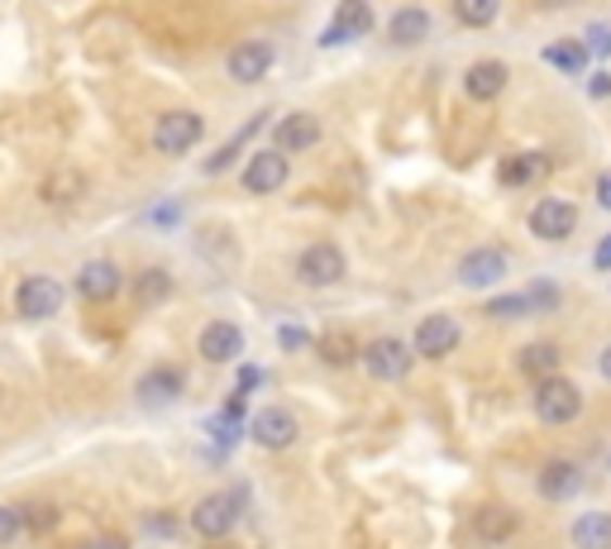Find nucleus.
Returning <instances> with one entry per match:
<instances>
[{
	"label": "nucleus",
	"instance_id": "nucleus-1",
	"mask_svg": "<svg viewBox=\"0 0 611 549\" xmlns=\"http://www.w3.org/2000/svg\"><path fill=\"white\" fill-rule=\"evenodd\" d=\"M535 416H540L545 425H573L583 416V392H578V382H569L564 373H555V378H545V382H535Z\"/></svg>",
	"mask_w": 611,
	"mask_h": 549
},
{
	"label": "nucleus",
	"instance_id": "nucleus-2",
	"mask_svg": "<svg viewBox=\"0 0 611 549\" xmlns=\"http://www.w3.org/2000/svg\"><path fill=\"white\" fill-rule=\"evenodd\" d=\"M244 521V493H211L191 507V531L201 540H225Z\"/></svg>",
	"mask_w": 611,
	"mask_h": 549
},
{
	"label": "nucleus",
	"instance_id": "nucleus-3",
	"mask_svg": "<svg viewBox=\"0 0 611 549\" xmlns=\"http://www.w3.org/2000/svg\"><path fill=\"white\" fill-rule=\"evenodd\" d=\"M358 358H364V373L378 378V382H402L416 368L411 344H402L397 334H378L373 344H364V349H358Z\"/></svg>",
	"mask_w": 611,
	"mask_h": 549
},
{
	"label": "nucleus",
	"instance_id": "nucleus-4",
	"mask_svg": "<svg viewBox=\"0 0 611 549\" xmlns=\"http://www.w3.org/2000/svg\"><path fill=\"white\" fill-rule=\"evenodd\" d=\"M201 139H206V125L191 111H167V115H158V125H153V149L167 153V158H182Z\"/></svg>",
	"mask_w": 611,
	"mask_h": 549
},
{
	"label": "nucleus",
	"instance_id": "nucleus-5",
	"mask_svg": "<svg viewBox=\"0 0 611 549\" xmlns=\"http://www.w3.org/2000/svg\"><path fill=\"white\" fill-rule=\"evenodd\" d=\"M63 310V282L58 278H43V272H34V278H24L15 286V316L20 320H48Z\"/></svg>",
	"mask_w": 611,
	"mask_h": 549
},
{
	"label": "nucleus",
	"instance_id": "nucleus-6",
	"mask_svg": "<svg viewBox=\"0 0 611 549\" xmlns=\"http://www.w3.org/2000/svg\"><path fill=\"white\" fill-rule=\"evenodd\" d=\"M249 435H254V445L263 449H292L296 435H302V425H296V416L287 411V406H263V411L249 421Z\"/></svg>",
	"mask_w": 611,
	"mask_h": 549
},
{
	"label": "nucleus",
	"instance_id": "nucleus-7",
	"mask_svg": "<svg viewBox=\"0 0 611 549\" xmlns=\"http://www.w3.org/2000/svg\"><path fill=\"white\" fill-rule=\"evenodd\" d=\"M459 340H463V330H459V320H454V316H425L421 325H416L411 354H421V358H430V363H440V358H449L454 349H459Z\"/></svg>",
	"mask_w": 611,
	"mask_h": 549
},
{
	"label": "nucleus",
	"instance_id": "nucleus-8",
	"mask_svg": "<svg viewBox=\"0 0 611 549\" xmlns=\"http://www.w3.org/2000/svg\"><path fill=\"white\" fill-rule=\"evenodd\" d=\"M287 177H292V163H287V153L278 149H263L254 153V158L244 163V191H254V196H272V191H282L287 187Z\"/></svg>",
	"mask_w": 611,
	"mask_h": 549
},
{
	"label": "nucleus",
	"instance_id": "nucleus-9",
	"mask_svg": "<svg viewBox=\"0 0 611 549\" xmlns=\"http://www.w3.org/2000/svg\"><path fill=\"white\" fill-rule=\"evenodd\" d=\"M578 230V206L564 196H545L540 206L531 210V234L545 239V244H559V239H569Z\"/></svg>",
	"mask_w": 611,
	"mask_h": 549
},
{
	"label": "nucleus",
	"instance_id": "nucleus-10",
	"mask_svg": "<svg viewBox=\"0 0 611 549\" xmlns=\"http://www.w3.org/2000/svg\"><path fill=\"white\" fill-rule=\"evenodd\" d=\"M196 349L206 363H230V358L244 354V330H239L234 320H211V325L201 330Z\"/></svg>",
	"mask_w": 611,
	"mask_h": 549
},
{
	"label": "nucleus",
	"instance_id": "nucleus-11",
	"mask_svg": "<svg viewBox=\"0 0 611 549\" xmlns=\"http://www.w3.org/2000/svg\"><path fill=\"white\" fill-rule=\"evenodd\" d=\"M296 272H302L306 286H334L344 278V254L334 244H310L302 263H296Z\"/></svg>",
	"mask_w": 611,
	"mask_h": 549
},
{
	"label": "nucleus",
	"instance_id": "nucleus-12",
	"mask_svg": "<svg viewBox=\"0 0 611 549\" xmlns=\"http://www.w3.org/2000/svg\"><path fill=\"white\" fill-rule=\"evenodd\" d=\"M182 387H187L182 368H149V373L135 382V397L158 411V406H173L177 397H182Z\"/></svg>",
	"mask_w": 611,
	"mask_h": 549
},
{
	"label": "nucleus",
	"instance_id": "nucleus-13",
	"mask_svg": "<svg viewBox=\"0 0 611 549\" xmlns=\"http://www.w3.org/2000/svg\"><path fill=\"white\" fill-rule=\"evenodd\" d=\"M501 278H507V254H501V248H473V254L459 263V282L478 286V292L497 286Z\"/></svg>",
	"mask_w": 611,
	"mask_h": 549
},
{
	"label": "nucleus",
	"instance_id": "nucleus-14",
	"mask_svg": "<svg viewBox=\"0 0 611 549\" xmlns=\"http://www.w3.org/2000/svg\"><path fill=\"white\" fill-rule=\"evenodd\" d=\"M77 292L87 302H115L119 296V268L111 258H91L77 268Z\"/></svg>",
	"mask_w": 611,
	"mask_h": 549
},
{
	"label": "nucleus",
	"instance_id": "nucleus-15",
	"mask_svg": "<svg viewBox=\"0 0 611 549\" xmlns=\"http://www.w3.org/2000/svg\"><path fill=\"white\" fill-rule=\"evenodd\" d=\"M540 497L545 501H569V497H578L583 493V469L578 463H569V459H549L545 469H540Z\"/></svg>",
	"mask_w": 611,
	"mask_h": 549
},
{
	"label": "nucleus",
	"instance_id": "nucleus-16",
	"mask_svg": "<svg viewBox=\"0 0 611 549\" xmlns=\"http://www.w3.org/2000/svg\"><path fill=\"white\" fill-rule=\"evenodd\" d=\"M272 139H278V153H306V149H316V143H320V119L306 115V111H296V115L278 119Z\"/></svg>",
	"mask_w": 611,
	"mask_h": 549
},
{
	"label": "nucleus",
	"instance_id": "nucleus-17",
	"mask_svg": "<svg viewBox=\"0 0 611 549\" xmlns=\"http://www.w3.org/2000/svg\"><path fill=\"white\" fill-rule=\"evenodd\" d=\"M268 72H272V48L263 43V39H249V43H239L234 53H230V77L244 81V87L263 81Z\"/></svg>",
	"mask_w": 611,
	"mask_h": 549
},
{
	"label": "nucleus",
	"instance_id": "nucleus-18",
	"mask_svg": "<svg viewBox=\"0 0 611 549\" xmlns=\"http://www.w3.org/2000/svg\"><path fill=\"white\" fill-rule=\"evenodd\" d=\"M507 63L501 58H483V63L469 67V77H463V91L473 95V101H497L501 91H507Z\"/></svg>",
	"mask_w": 611,
	"mask_h": 549
},
{
	"label": "nucleus",
	"instance_id": "nucleus-19",
	"mask_svg": "<svg viewBox=\"0 0 611 549\" xmlns=\"http://www.w3.org/2000/svg\"><path fill=\"white\" fill-rule=\"evenodd\" d=\"M559 363H564V354H559V344H555V340H535V344H525V349L517 354V373H521V378H531V382L555 378V373H559Z\"/></svg>",
	"mask_w": 611,
	"mask_h": 549
},
{
	"label": "nucleus",
	"instance_id": "nucleus-20",
	"mask_svg": "<svg viewBox=\"0 0 611 549\" xmlns=\"http://www.w3.org/2000/svg\"><path fill=\"white\" fill-rule=\"evenodd\" d=\"M368 29H373V5H368V0H340L334 29L320 43H344V39H358V34H368Z\"/></svg>",
	"mask_w": 611,
	"mask_h": 549
},
{
	"label": "nucleus",
	"instance_id": "nucleus-21",
	"mask_svg": "<svg viewBox=\"0 0 611 549\" xmlns=\"http://www.w3.org/2000/svg\"><path fill=\"white\" fill-rule=\"evenodd\" d=\"M473 531H478V540L483 545H507V540H517L521 516L517 511H507V507H483L473 516Z\"/></svg>",
	"mask_w": 611,
	"mask_h": 549
},
{
	"label": "nucleus",
	"instance_id": "nucleus-22",
	"mask_svg": "<svg viewBox=\"0 0 611 549\" xmlns=\"http://www.w3.org/2000/svg\"><path fill=\"white\" fill-rule=\"evenodd\" d=\"M569 535L573 549H611V511H583Z\"/></svg>",
	"mask_w": 611,
	"mask_h": 549
},
{
	"label": "nucleus",
	"instance_id": "nucleus-23",
	"mask_svg": "<svg viewBox=\"0 0 611 549\" xmlns=\"http://www.w3.org/2000/svg\"><path fill=\"white\" fill-rule=\"evenodd\" d=\"M387 34H392V43H402V48L425 43V39H430V15H425L421 5H406V10H397V15H392Z\"/></svg>",
	"mask_w": 611,
	"mask_h": 549
},
{
	"label": "nucleus",
	"instance_id": "nucleus-24",
	"mask_svg": "<svg viewBox=\"0 0 611 549\" xmlns=\"http://www.w3.org/2000/svg\"><path fill=\"white\" fill-rule=\"evenodd\" d=\"M545 173H549L545 153H517V158L501 163V182L507 187H531V182H540Z\"/></svg>",
	"mask_w": 611,
	"mask_h": 549
},
{
	"label": "nucleus",
	"instance_id": "nucleus-25",
	"mask_svg": "<svg viewBox=\"0 0 611 549\" xmlns=\"http://www.w3.org/2000/svg\"><path fill=\"white\" fill-rule=\"evenodd\" d=\"M316 349H320V358H326L330 368H349L354 358H358V340L349 330H326L316 340Z\"/></svg>",
	"mask_w": 611,
	"mask_h": 549
},
{
	"label": "nucleus",
	"instance_id": "nucleus-26",
	"mask_svg": "<svg viewBox=\"0 0 611 549\" xmlns=\"http://www.w3.org/2000/svg\"><path fill=\"white\" fill-rule=\"evenodd\" d=\"M135 296H139V306H163L167 296H173V272L143 268L139 278H135Z\"/></svg>",
	"mask_w": 611,
	"mask_h": 549
},
{
	"label": "nucleus",
	"instance_id": "nucleus-27",
	"mask_svg": "<svg viewBox=\"0 0 611 549\" xmlns=\"http://www.w3.org/2000/svg\"><path fill=\"white\" fill-rule=\"evenodd\" d=\"M545 63H555L559 72H569V77H573V72H583V67L593 63V58H588V48H583V43L559 39V43H549V48H545Z\"/></svg>",
	"mask_w": 611,
	"mask_h": 549
},
{
	"label": "nucleus",
	"instance_id": "nucleus-28",
	"mask_svg": "<svg viewBox=\"0 0 611 549\" xmlns=\"http://www.w3.org/2000/svg\"><path fill=\"white\" fill-rule=\"evenodd\" d=\"M501 0H454V20L469 24V29H487L497 20Z\"/></svg>",
	"mask_w": 611,
	"mask_h": 549
},
{
	"label": "nucleus",
	"instance_id": "nucleus-29",
	"mask_svg": "<svg viewBox=\"0 0 611 549\" xmlns=\"http://www.w3.org/2000/svg\"><path fill=\"white\" fill-rule=\"evenodd\" d=\"M258 129H263V115H258V119H249V125H244V129H239V135H234L230 143H225V149H220V153H215V158L206 163V173H220V167H230V158H234V153H239V149H244V139H254V135H258Z\"/></svg>",
	"mask_w": 611,
	"mask_h": 549
},
{
	"label": "nucleus",
	"instance_id": "nucleus-30",
	"mask_svg": "<svg viewBox=\"0 0 611 549\" xmlns=\"http://www.w3.org/2000/svg\"><path fill=\"white\" fill-rule=\"evenodd\" d=\"M483 310L493 320H501V316H531V302H525V292H511V296H493Z\"/></svg>",
	"mask_w": 611,
	"mask_h": 549
},
{
	"label": "nucleus",
	"instance_id": "nucleus-31",
	"mask_svg": "<svg viewBox=\"0 0 611 549\" xmlns=\"http://www.w3.org/2000/svg\"><path fill=\"white\" fill-rule=\"evenodd\" d=\"M525 302H531V310H555L559 306V282H531L525 286Z\"/></svg>",
	"mask_w": 611,
	"mask_h": 549
},
{
	"label": "nucleus",
	"instance_id": "nucleus-32",
	"mask_svg": "<svg viewBox=\"0 0 611 549\" xmlns=\"http://www.w3.org/2000/svg\"><path fill=\"white\" fill-rule=\"evenodd\" d=\"M24 531V511L20 507H0V549H5L10 540H20Z\"/></svg>",
	"mask_w": 611,
	"mask_h": 549
},
{
	"label": "nucleus",
	"instance_id": "nucleus-33",
	"mask_svg": "<svg viewBox=\"0 0 611 549\" xmlns=\"http://www.w3.org/2000/svg\"><path fill=\"white\" fill-rule=\"evenodd\" d=\"M583 48H588V58H607L611 53V24H593Z\"/></svg>",
	"mask_w": 611,
	"mask_h": 549
},
{
	"label": "nucleus",
	"instance_id": "nucleus-34",
	"mask_svg": "<svg viewBox=\"0 0 611 549\" xmlns=\"http://www.w3.org/2000/svg\"><path fill=\"white\" fill-rule=\"evenodd\" d=\"M278 344L287 354H296V349H306V330L302 325H282V334H278Z\"/></svg>",
	"mask_w": 611,
	"mask_h": 549
},
{
	"label": "nucleus",
	"instance_id": "nucleus-35",
	"mask_svg": "<svg viewBox=\"0 0 611 549\" xmlns=\"http://www.w3.org/2000/svg\"><path fill=\"white\" fill-rule=\"evenodd\" d=\"M597 268H611V234L597 244Z\"/></svg>",
	"mask_w": 611,
	"mask_h": 549
},
{
	"label": "nucleus",
	"instance_id": "nucleus-36",
	"mask_svg": "<svg viewBox=\"0 0 611 549\" xmlns=\"http://www.w3.org/2000/svg\"><path fill=\"white\" fill-rule=\"evenodd\" d=\"M597 373H602V378L611 382V344H607V349H602V354H597Z\"/></svg>",
	"mask_w": 611,
	"mask_h": 549
},
{
	"label": "nucleus",
	"instance_id": "nucleus-37",
	"mask_svg": "<svg viewBox=\"0 0 611 549\" xmlns=\"http://www.w3.org/2000/svg\"><path fill=\"white\" fill-rule=\"evenodd\" d=\"M597 201L611 210V177H602V187H597Z\"/></svg>",
	"mask_w": 611,
	"mask_h": 549
},
{
	"label": "nucleus",
	"instance_id": "nucleus-38",
	"mask_svg": "<svg viewBox=\"0 0 611 549\" xmlns=\"http://www.w3.org/2000/svg\"><path fill=\"white\" fill-rule=\"evenodd\" d=\"M593 91L597 95H611V77H593Z\"/></svg>",
	"mask_w": 611,
	"mask_h": 549
},
{
	"label": "nucleus",
	"instance_id": "nucleus-39",
	"mask_svg": "<svg viewBox=\"0 0 611 549\" xmlns=\"http://www.w3.org/2000/svg\"><path fill=\"white\" fill-rule=\"evenodd\" d=\"M91 549H125V540H115V535H105L101 545H91Z\"/></svg>",
	"mask_w": 611,
	"mask_h": 549
}]
</instances>
